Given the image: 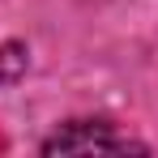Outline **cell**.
Instances as JSON below:
<instances>
[{"mask_svg": "<svg viewBox=\"0 0 158 158\" xmlns=\"http://www.w3.org/2000/svg\"><path fill=\"white\" fill-rule=\"evenodd\" d=\"M128 150L141 154L145 145L132 141V137H124V132H115L103 120H73L56 137L43 141V154H128Z\"/></svg>", "mask_w": 158, "mask_h": 158, "instance_id": "1", "label": "cell"}]
</instances>
